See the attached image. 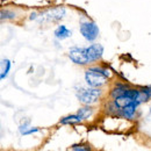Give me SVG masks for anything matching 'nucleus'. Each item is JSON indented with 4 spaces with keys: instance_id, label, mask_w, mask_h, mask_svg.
<instances>
[{
    "instance_id": "obj_7",
    "label": "nucleus",
    "mask_w": 151,
    "mask_h": 151,
    "mask_svg": "<svg viewBox=\"0 0 151 151\" xmlns=\"http://www.w3.org/2000/svg\"><path fill=\"white\" fill-rule=\"evenodd\" d=\"M139 104H141V101H138V100H135V101H132L130 102L129 105H127L126 107H123L121 111H120V115L121 116H123L124 119H128V120H130L134 117V115H135V112H136V108L139 106Z\"/></svg>"
},
{
    "instance_id": "obj_3",
    "label": "nucleus",
    "mask_w": 151,
    "mask_h": 151,
    "mask_svg": "<svg viewBox=\"0 0 151 151\" xmlns=\"http://www.w3.org/2000/svg\"><path fill=\"white\" fill-rule=\"evenodd\" d=\"M80 34L88 42H93L99 36V27L94 21H83L79 26Z\"/></svg>"
},
{
    "instance_id": "obj_2",
    "label": "nucleus",
    "mask_w": 151,
    "mask_h": 151,
    "mask_svg": "<svg viewBox=\"0 0 151 151\" xmlns=\"http://www.w3.org/2000/svg\"><path fill=\"white\" fill-rule=\"evenodd\" d=\"M101 95V90L100 88H95V87H87L84 88L81 87L78 92H77V98L80 102H83L84 105H92L98 101V99Z\"/></svg>"
},
{
    "instance_id": "obj_17",
    "label": "nucleus",
    "mask_w": 151,
    "mask_h": 151,
    "mask_svg": "<svg viewBox=\"0 0 151 151\" xmlns=\"http://www.w3.org/2000/svg\"><path fill=\"white\" fill-rule=\"evenodd\" d=\"M148 91H149V94L151 95V86L150 87H148Z\"/></svg>"
},
{
    "instance_id": "obj_14",
    "label": "nucleus",
    "mask_w": 151,
    "mask_h": 151,
    "mask_svg": "<svg viewBox=\"0 0 151 151\" xmlns=\"http://www.w3.org/2000/svg\"><path fill=\"white\" fill-rule=\"evenodd\" d=\"M72 149L75 151H91V148L85 147V145H80V144H75L72 147Z\"/></svg>"
},
{
    "instance_id": "obj_1",
    "label": "nucleus",
    "mask_w": 151,
    "mask_h": 151,
    "mask_svg": "<svg viewBox=\"0 0 151 151\" xmlns=\"http://www.w3.org/2000/svg\"><path fill=\"white\" fill-rule=\"evenodd\" d=\"M109 77H111V71L108 69L98 68V66L90 68L85 72L86 84L90 87H95V88H100L101 86H104Z\"/></svg>"
},
{
    "instance_id": "obj_15",
    "label": "nucleus",
    "mask_w": 151,
    "mask_h": 151,
    "mask_svg": "<svg viewBox=\"0 0 151 151\" xmlns=\"http://www.w3.org/2000/svg\"><path fill=\"white\" fill-rule=\"evenodd\" d=\"M40 129L38 128H34V127H30V128H28L26 132H23L22 135H30V134H34V132H37Z\"/></svg>"
},
{
    "instance_id": "obj_11",
    "label": "nucleus",
    "mask_w": 151,
    "mask_h": 151,
    "mask_svg": "<svg viewBox=\"0 0 151 151\" xmlns=\"http://www.w3.org/2000/svg\"><path fill=\"white\" fill-rule=\"evenodd\" d=\"M11 60L9 59H2L1 60V75H0V78L1 79H5L8 73H9V70H11Z\"/></svg>"
},
{
    "instance_id": "obj_9",
    "label": "nucleus",
    "mask_w": 151,
    "mask_h": 151,
    "mask_svg": "<svg viewBox=\"0 0 151 151\" xmlns=\"http://www.w3.org/2000/svg\"><path fill=\"white\" fill-rule=\"evenodd\" d=\"M128 88H129V86H128V85H126V84H121V83H117V84L114 86L113 90H112L111 95H112V98H113V99L120 98V96L124 95L126 91H127Z\"/></svg>"
},
{
    "instance_id": "obj_8",
    "label": "nucleus",
    "mask_w": 151,
    "mask_h": 151,
    "mask_svg": "<svg viewBox=\"0 0 151 151\" xmlns=\"http://www.w3.org/2000/svg\"><path fill=\"white\" fill-rule=\"evenodd\" d=\"M54 35H55V37L58 38V40H65V38L70 37V36L72 35V32H71L66 26L59 24L56 29H55Z\"/></svg>"
},
{
    "instance_id": "obj_10",
    "label": "nucleus",
    "mask_w": 151,
    "mask_h": 151,
    "mask_svg": "<svg viewBox=\"0 0 151 151\" xmlns=\"http://www.w3.org/2000/svg\"><path fill=\"white\" fill-rule=\"evenodd\" d=\"M81 121H83V117L77 113V114H73V115L64 116L60 120V123L62 124H76V123H80Z\"/></svg>"
},
{
    "instance_id": "obj_6",
    "label": "nucleus",
    "mask_w": 151,
    "mask_h": 151,
    "mask_svg": "<svg viewBox=\"0 0 151 151\" xmlns=\"http://www.w3.org/2000/svg\"><path fill=\"white\" fill-rule=\"evenodd\" d=\"M86 55H87L90 63L96 62L104 55V47L101 44H99V43H94V44H92V45L86 48Z\"/></svg>"
},
{
    "instance_id": "obj_13",
    "label": "nucleus",
    "mask_w": 151,
    "mask_h": 151,
    "mask_svg": "<svg viewBox=\"0 0 151 151\" xmlns=\"http://www.w3.org/2000/svg\"><path fill=\"white\" fill-rule=\"evenodd\" d=\"M77 113L83 117V120H86V119H88V117L92 115L93 109H92L90 106H85V107H81L80 109H78V112H77Z\"/></svg>"
},
{
    "instance_id": "obj_5",
    "label": "nucleus",
    "mask_w": 151,
    "mask_h": 151,
    "mask_svg": "<svg viewBox=\"0 0 151 151\" xmlns=\"http://www.w3.org/2000/svg\"><path fill=\"white\" fill-rule=\"evenodd\" d=\"M43 14H44V18H45L47 21L57 22V21H60L62 19L65 18L66 9H65V7H63V6H57V7L50 8L49 11L44 12Z\"/></svg>"
},
{
    "instance_id": "obj_4",
    "label": "nucleus",
    "mask_w": 151,
    "mask_h": 151,
    "mask_svg": "<svg viewBox=\"0 0 151 151\" xmlns=\"http://www.w3.org/2000/svg\"><path fill=\"white\" fill-rule=\"evenodd\" d=\"M69 57L77 65H87V64H90L87 55H86V48L72 47L69 50Z\"/></svg>"
},
{
    "instance_id": "obj_18",
    "label": "nucleus",
    "mask_w": 151,
    "mask_h": 151,
    "mask_svg": "<svg viewBox=\"0 0 151 151\" xmlns=\"http://www.w3.org/2000/svg\"><path fill=\"white\" fill-rule=\"evenodd\" d=\"M150 113H151V108H150Z\"/></svg>"
},
{
    "instance_id": "obj_16",
    "label": "nucleus",
    "mask_w": 151,
    "mask_h": 151,
    "mask_svg": "<svg viewBox=\"0 0 151 151\" xmlns=\"http://www.w3.org/2000/svg\"><path fill=\"white\" fill-rule=\"evenodd\" d=\"M38 17H40V14H37L36 12H33V13L30 14V17H29V19H30V20H36V19H37V18H38Z\"/></svg>"
},
{
    "instance_id": "obj_12",
    "label": "nucleus",
    "mask_w": 151,
    "mask_h": 151,
    "mask_svg": "<svg viewBox=\"0 0 151 151\" xmlns=\"http://www.w3.org/2000/svg\"><path fill=\"white\" fill-rule=\"evenodd\" d=\"M0 18L2 21L4 20H13L17 18V13L11 9H2L0 13Z\"/></svg>"
}]
</instances>
